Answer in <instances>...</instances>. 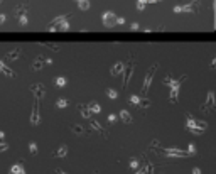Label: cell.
Wrapping results in <instances>:
<instances>
[{
  "label": "cell",
  "instance_id": "8",
  "mask_svg": "<svg viewBox=\"0 0 216 174\" xmlns=\"http://www.w3.org/2000/svg\"><path fill=\"white\" fill-rule=\"evenodd\" d=\"M164 154H165V157H186V156H188V154H186V151H181V149H177V147L164 149Z\"/></svg>",
  "mask_w": 216,
  "mask_h": 174
},
{
  "label": "cell",
  "instance_id": "28",
  "mask_svg": "<svg viewBox=\"0 0 216 174\" xmlns=\"http://www.w3.org/2000/svg\"><path fill=\"white\" fill-rule=\"evenodd\" d=\"M71 132H74V134H78V135H81V134H85V128H83L81 125H71Z\"/></svg>",
  "mask_w": 216,
  "mask_h": 174
},
{
  "label": "cell",
  "instance_id": "30",
  "mask_svg": "<svg viewBox=\"0 0 216 174\" xmlns=\"http://www.w3.org/2000/svg\"><path fill=\"white\" fill-rule=\"evenodd\" d=\"M186 154H188V156H194V154H196V146H194V144H189Z\"/></svg>",
  "mask_w": 216,
  "mask_h": 174
},
{
  "label": "cell",
  "instance_id": "13",
  "mask_svg": "<svg viewBox=\"0 0 216 174\" xmlns=\"http://www.w3.org/2000/svg\"><path fill=\"white\" fill-rule=\"evenodd\" d=\"M0 71L5 74V76H9V78H17V73H15L14 69H10L9 66L3 63V61H0Z\"/></svg>",
  "mask_w": 216,
  "mask_h": 174
},
{
  "label": "cell",
  "instance_id": "20",
  "mask_svg": "<svg viewBox=\"0 0 216 174\" xmlns=\"http://www.w3.org/2000/svg\"><path fill=\"white\" fill-rule=\"evenodd\" d=\"M10 172L12 174H26V169H24L22 164H15V166L10 167Z\"/></svg>",
  "mask_w": 216,
  "mask_h": 174
},
{
  "label": "cell",
  "instance_id": "19",
  "mask_svg": "<svg viewBox=\"0 0 216 174\" xmlns=\"http://www.w3.org/2000/svg\"><path fill=\"white\" fill-rule=\"evenodd\" d=\"M120 118H122L123 123H132V120H134L128 110H122V112H120Z\"/></svg>",
  "mask_w": 216,
  "mask_h": 174
},
{
  "label": "cell",
  "instance_id": "39",
  "mask_svg": "<svg viewBox=\"0 0 216 174\" xmlns=\"http://www.w3.org/2000/svg\"><path fill=\"white\" fill-rule=\"evenodd\" d=\"M193 174H201V169H199V167H193Z\"/></svg>",
  "mask_w": 216,
  "mask_h": 174
},
{
  "label": "cell",
  "instance_id": "29",
  "mask_svg": "<svg viewBox=\"0 0 216 174\" xmlns=\"http://www.w3.org/2000/svg\"><path fill=\"white\" fill-rule=\"evenodd\" d=\"M37 151H39V149H37V144H36V142H31V144H29V152H31L32 156H36Z\"/></svg>",
  "mask_w": 216,
  "mask_h": 174
},
{
  "label": "cell",
  "instance_id": "44",
  "mask_svg": "<svg viewBox=\"0 0 216 174\" xmlns=\"http://www.w3.org/2000/svg\"><path fill=\"white\" fill-rule=\"evenodd\" d=\"M93 174H98V172H93Z\"/></svg>",
  "mask_w": 216,
  "mask_h": 174
},
{
  "label": "cell",
  "instance_id": "17",
  "mask_svg": "<svg viewBox=\"0 0 216 174\" xmlns=\"http://www.w3.org/2000/svg\"><path fill=\"white\" fill-rule=\"evenodd\" d=\"M22 14H27V5H26V3H19V5L14 9V17L15 19L20 17Z\"/></svg>",
  "mask_w": 216,
  "mask_h": 174
},
{
  "label": "cell",
  "instance_id": "41",
  "mask_svg": "<svg viewBox=\"0 0 216 174\" xmlns=\"http://www.w3.org/2000/svg\"><path fill=\"white\" fill-rule=\"evenodd\" d=\"M3 137H5V134H3L2 130H0V140H3Z\"/></svg>",
  "mask_w": 216,
  "mask_h": 174
},
{
  "label": "cell",
  "instance_id": "10",
  "mask_svg": "<svg viewBox=\"0 0 216 174\" xmlns=\"http://www.w3.org/2000/svg\"><path fill=\"white\" fill-rule=\"evenodd\" d=\"M179 88H181V85L171 86V93H169V102H171V103H177V102H179Z\"/></svg>",
  "mask_w": 216,
  "mask_h": 174
},
{
  "label": "cell",
  "instance_id": "40",
  "mask_svg": "<svg viewBox=\"0 0 216 174\" xmlns=\"http://www.w3.org/2000/svg\"><path fill=\"white\" fill-rule=\"evenodd\" d=\"M56 174H68V172H64L63 169H56Z\"/></svg>",
  "mask_w": 216,
  "mask_h": 174
},
{
  "label": "cell",
  "instance_id": "43",
  "mask_svg": "<svg viewBox=\"0 0 216 174\" xmlns=\"http://www.w3.org/2000/svg\"><path fill=\"white\" fill-rule=\"evenodd\" d=\"M2 2H3V0H0V3H2Z\"/></svg>",
  "mask_w": 216,
  "mask_h": 174
},
{
  "label": "cell",
  "instance_id": "11",
  "mask_svg": "<svg viewBox=\"0 0 216 174\" xmlns=\"http://www.w3.org/2000/svg\"><path fill=\"white\" fill-rule=\"evenodd\" d=\"M20 52H22V47H20V46H15L14 49H10V51L9 52H7V59H9V61H15V59H19V57H20Z\"/></svg>",
  "mask_w": 216,
  "mask_h": 174
},
{
  "label": "cell",
  "instance_id": "4",
  "mask_svg": "<svg viewBox=\"0 0 216 174\" xmlns=\"http://www.w3.org/2000/svg\"><path fill=\"white\" fill-rule=\"evenodd\" d=\"M46 64H52V59H51V57H46L44 54H39L34 59V63H32V71H36V73L41 71Z\"/></svg>",
  "mask_w": 216,
  "mask_h": 174
},
{
  "label": "cell",
  "instance_id": "1",
  "mask_svg": "<svg viewBox=\"0 0 216 174\" xmlns=\"http://www.w3.org/2000/svg\"><path fill=\"white\" fill-rule=\"evenodd\" d=\"M186 127L189 128V132L193 135H201L203 130H206V128H208V123L203 122V120L193 118L191 115H186Z\"/></svg>",
  "mask_w": 216,
  "mask_h": 174
},
{
  "label": "cell",
  "instance_id": "34",
  "mask_svg": "<svg viewBox=\"0 0 216 174\" xmlns=\"http://www.w3.org/2000/svg\"><path fill=\"white\" fill-rule=\"evenodd\" d=\"M130 167L137 169V167H139V161H137V159H130Z\"/></svg>",
  "mask_w": 216,
  "mask_h": 174
},
{
  "label": "cell",
  "instance_id": "23",
  "mask_svg": "<svg viewBox=\"0 0 216 174\" xmlns=\"http://www.w3.org/2000/svg\"><path fill=\"white\" fill-rule=\"evenodd\" d=\"M68 105H69V102L66 98H57L56 100V108H66Z\"/></svg>",
  "mask_w": 216,
  "mask_h": 174
},
{
  "label": "cell",
  "instance_id": "42",
  "mask_svg": "<svg viewBox=\"0 0 216 174\" xmlns=\"http://www.w3.org/2000/svg\"><path fill=\"white\" fill-rule=\"evenodd\" d=\"M135 174H145V171H144V169H140V171H137Z\"/></svg>",
  "mask_w": 216,
  "mask_h": 174
},
{
  "label": "cell",
  "instance_id": "25",
  "mask_svg": "<svg viewBox=\"0 0 216 174\" xmlns=\"http://www.w3.org/2000/svg\"><path fill=\"white\" fill-rule=\"evenodd\" d=\"M56 31H63V32L69 31V22H68V20H63L59 26H56Z\"/></svg>",
  "mask_w": 216,
  "mask_h": 174
},
{
  "label": "cell",
  "instance_id": "31",
  "mask_svg": "<svg viewBox=\"0 0 216 174\" xmlns=\"http://www.w3.org/2000/svg\"><path fill=\"white\" fill-rule=\"evenodd\" d=\"M139 102H140V97H137V95H132V97H130V103H132V105H139Z\"/></svg>",
  "mask_w": 216,
  "mask_h": 174
},
{
  "label": "cell",
  "instance_id": "38",
  "mask_svg": "<svg viewBox=\"0 0 216 174\" xmlns=\"http://www.w3.org/2000/svg\"><path fill=\"white\" fill-rule=\"evenodd\" d=\"M130 29H132V31H137V29H139V24H137V22H134V24H132V26H130Z\"/></svg>",
  "mask_w": 216,
  "mask_h": 174
},
{
  "label": "cell",
  "instance_id": "5",
  "mask_svg": "<svg viewBox=\"0 0 216 174\" xmlns=\"http://www.w3.org/2000/svg\"><path fill=\"white\" fill-rule=\"evenodd\" d=\"M29 122L32 125H39L41 123V113H39V98L34 100V105H32V112H31V117H29Z\"/></svg>",
  "mask_w": 216,
  "mask_h": 174
},
{
  "label": "cell",
  "instance_id": "9",
  "mask_svg": "<svg viewBox=\"0 0 216 174\" xmlns=\"http://www.w3.org/2000/svg\"><path fill=\"white\" fill-rule=\"evenodd\" d=\"M29 90H31V92L36 95V98H39V100H42L44 95H46V86H44V85H41V83L31 85V88H29Z\"/></svg>",
  "mask_w": 216,
  "mask_h": 174
},
{
  "label": "cell",
  "instance_id": "33",
  "mask_svg": "<svg viewBox=\"0 0 216 174\" xmlns=\"http://www.w3.org/2000/svg\"><path fill=\"white\" fill-rule=\"evenodd\" d=\"M7 149H9V146H7V144L3 142V140H0V152H5Z\"/></svg>",
  "mask_w": 216,
  "mask_h": 174
},
{
  "label": "cell",
  "instance_id": "26",
  "mask_svg": "<svg viewBox=\"0 0 216 174\" xmlns=\"http://www.w3.org/2000/svg\"><path fill=\"white\" fill-rule=\"evenodd\" d=\"M19 20V26H22V27H26L27 24H29V17H27V14H22L20 17H17Z\"/></svg>",
  "mask_w": 216,
  "mask_h": 174
},
{
  "label": "cell",
  "instance_id": "2",
  "mask_svg": "<svg viewBox=\"0 0 216 174\" xmlns=\"http://www.w3.org/2000/svg\"><path fill=\"white\" fill-rule=\"evenodd\" d=\"M157 68H159V63H154L150 66V69H149V73L145 74V80H144V85H142L140 97H147L149 88H150V85H152V80H154V76H155V73H157Z\"/></svg>",
  "mask_w": 216,
  "mask_h": 174
},
{
  "label": "cell",
  "instance_id": "14",
  "mask_svg": "<svg viewBox=\"0 0 216 174\" xmlns=\"http://www.w3.org/2000/svg\"><path fill=\"white\" fill-rule=\"evenodd\" d=\"M68 152H69V147L66 146V144H63V146H59V149H57L56 152H52V156L54 157H66Z\"/></svg>",
  "mask_w": 216,
  "mask_h": 174
},
{
  "label": "cell",
  "instance_id": "15",
  "mask_svg": "<svg viewBox=\"0 0 216 174\" xmlns=\"http://www.w3.org/2000/svg\"><path fill=\"white\" fill-rule=\"evenodd\" d=\"M123 66H125V64H123L122 61H118V63H115V64H113V68L110 69V74H111V76H118V74L123 71Z\"/></svg>",
  "mask_w": 216,
  "mask_h": 174
},
{
  "label": "cell",
  "instance_id": "22",
  "mask_svg": "<svg viewBox=\"0 0 216 174\" xmlns=\"http://www.w3.org/2000/svg\"><path fill=\"white\" fill-rule=\"evenodd\" d=\"M88 108H90L91 113H100V112H101V107H100L96 102H91V103H88Z\"/></svg>",
  "mask_w": 216,
  "mask_h": 174
},
{
  "label": "cell",
  "instance_id": "36",
  "mask_svg": "<svg viewBox=\"0 0 216 174\" xmlns=\"http://www.w3.org/2000/svg\"><path fill=\"white\" fill-rule=\"evenodd\" d=\"M5 14H0V26H2V24H5Z\"/></svg>",
  "mask_w": 216,
  "mask_h": 174
},
{
  "label": "cell",
  "instance_id": "7",
  "mask_svg": "<svg viewBox=\"0 0 216 174\" xmlns=\"http://www.w3.org/2000/svg\"><path fill=\"white\" fill-rule=\"evenodd\" d=\"M213 108H214V92H208L206 102L201 103L199 110H201V112H211Z\"/></svg>",
  "mask_w": 216,
  "mask_h": 174
},
{
  "label": "cell",
  "instance_id": "12",
  "mask_svg": "<svg viewBox=\"0 0 216 174\" xmlns=\"http://www.w3.org/2000/svg\"><path fill=\"white\" fill-rule=\"evenodd\" d=\"M90 125H91V127H93V128H95V130H96V132H98V134H100V135H101V137H103V139H106V137H108V134H106V130H105V128H103L101 125H100V122H96V120H91V118H90Z\"/></svg>",
  "mask_w": 216,
  "mask_h": 174
},
{
  "label": "cell",
  "instance_id": "24",
  "mask_svg": "<svg viewBox=\"0 0 216 174\" xmlns=\"http://www.w3.org/2000/svg\"><path fill=\"white\" fill-rule=\"evenodd\" d=\"M78 9H81V10H88L90 9V0H78Z\"/></svg>",
  "mask_w": 216,
  "mask_h": 174
},
{
  "label": "cell",
  "instance_id": "32",
  "mask_svg": "<svg viewBox=\"0 0 216 174\" xmlns=\"http://www.w3.org/2000/svg\"><path fill=\"white\" fill-rule=\"evenodd\" d=\"M115 120H117V117H115L113 113H110V115L106 117V122H108V123H115Z\"/></svg>",
  "mask_w": 216,
  "mask_h": 174
},
{
  "label": "cell",
  "instance_id": "16",
  "mask_svg": "<svg viewBox=\"0 0 216 174\" xmlns=\"http://www.w3.org/2000/svg\"><path fill=\"white\" fill-rule=\"evenodd\" d=\"M78 112L81 113L83 118H86V120L91 118V112H90V108H88V105H78Z\"/></svg>",
  "mask_w": 216,
  "mask_h": 174
},
{
  "label": "cell",
  "instance_id": "6",
  "mask_svg": "<svg viewBox=\"0 0 216 174\" xmlns=\"http://www.w3.org/2000/svg\"><path fill=\"white\" fill-rule=\"evenodd\" d=\"M101 22H103V26L108 27V29H111V27H115L117 26V15L113 14V12H105V14L101 15Z\"/></svg>",
  "mask_w": 216,
  "mask_h": 174
},
{
  "label": "cell",
  "instance_id": "35",
  "mask_svg": "<svg viewBox=\"0 0 216 174\" xmlns=\"http://www.w3.org/2000/svg\"><path fill=\"white\" fill-rule=\"evenodd\" d=\"M137 9H139V10L145 9V2H144V0H139V2H137Z\"/></svg>",
  "mask_w": 216,
  "mask_h": 174
},
{
  "label": "cell",
  "instance_id": "3",
  "mask_svg": "<svg viewBox=\"0 0 216 174\" xmlns=\"http://www.w3.org/2000/svg\"><path fill=\"white\" fill-rule=\"evenodd\" d=\"M134 69H135V63H134V56L128 57V64L123 66V90L128 86V83L132 80V74H134Z\"/></svg>",
  "mask_w": 216,
  "mask_h": 174
},
{
  "label": "cell",
  "instance_id": "27",
  "mask_svg": "<svg viewBox=\"0 0 216 174\" xmlns=\"http://www.w3.org/2000/svg\"><path fill=\"white\" fill-rule=\"evenodd\" d=\"M106 97L108 98H111V100H115V98H118V93L115 92V90H111V88H106Z\"/></svg>",
  "mask_w": 216,
  "mask_h": 174
},
{
  "label": "cell",
  "instance_id": "37",
  "mask_svg": "<svg viewBox=\"0 0 216 174\" xmlns=\"http://www.w3.org/2000/svg\"><path fill=\"white\" fill-rule=\"evenodd\" d=\"M117 24H120V26H123V24H125V19H123V17H117Z\"/></svg>",
  "mask_w": 216,
  "mask_h": 174
},
{
  "label": "cell",
  "instance_id": "21",
  "mask_svg": "<svg viewBox=\"0 0 216 174\" xmlns=\"http://www.w3.org/2000/svg\"><path fill=\"white\" fill-rule=\"evenodd\" d=\"M54 85L59 86V88H63V86L68 85V80H66L64 76H56V78H54Z\"/></svg>",
  "mask_w": 216,
  "mask_h": 174
},
{
  "label": "cell",
  "instance_id": "18",
  "mask_svg": "<svg viewBox=\"0 0 216 174\" xmlns=\"http://www.w3.org/2000/svg\"><path fill=\"white\" fill-rule=\"evenodd\" d=\"M42 47H46V49H49V51H52V52H57V51H61V44H52V42H42L41 44Z\"/></svg>",
  "mask_w": 216,
  "mask_h": 174
},
{
  "label": "cell",
  "instance_id": "45",
  "mask_svg": "<svg viewBox=\"0 0 216 174\" xmlns=\"http://www.w3.org/2000/svg\"><path fill=\"white\" fill-rule=\"evenodd\" d=\"M10 174H12V172H10Z\"/></svg>",
  "mask_w": 216,
  "mask_h": 174
}]
</instances>
